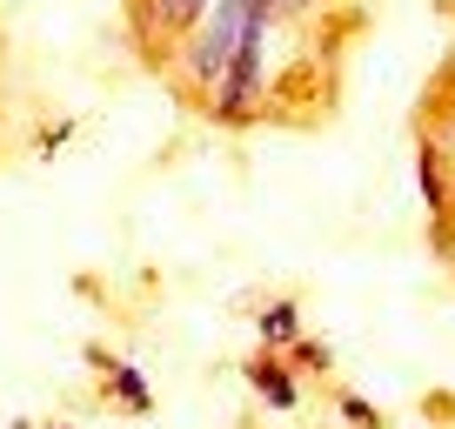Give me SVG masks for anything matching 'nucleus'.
Returning a JSON list of instances; mask_svg holds the SVG:
<instances>
[{
	"label": "nucleus",
	"instance_id": "1",
	"mask_svg": "<svg viewBox=\"0 0 455 429\" xmlns=\"http://www.w3.org/2000/svg\"><path fill=\"white\" fill-rule=\"evenodd\" d=\"M268 34H275V14L248 20V34H242V47H235V61H228V74L214 81V94H208L214 121H248L261 108V94H268Z\"/></svg>",
	"mask_w": 455,
	"mask_h": 429
},
{
	"label": "nucleus",
	"instance_id": "2",
	"mask_svg": "<svg viewBox=\"0 0 455 429\" xmlns=\"http://www.w3.org/2000/svg\"><path fill=\"white\" fill-rule=\"evenodd\" d=\"M242 376H248V389H255L275 416H295V409H301V376H295V362H288L282 349H261Z\"/></svg>",
	"mask_w": 455,
	"mask_h": 429
},
{
	"label": "nucleus",
	"instance_id": "3",
	"mask_svg": "<svg viewBox=\"0 0 455 429\" xmlns=\"http://www.w3.org/2000/svg\"><path fill=\"white\" fill-rule=\"evenodd\" d=\"M255 336H261V349H288L301 336V302L295 295L261 302V309H255Z\"/></svg>",
	"mask_w": 455,
	"mask_h": 429
},
{
	"label": "nucleus",
	"instance_id": "4",
	"mask_svg": "<svg viewBox=\"0 0 455 429\" xmlns=\"http://www.w3.org/2000/svg\"><path fill=\"white\" fill-rule=\"evenodd\" d=\"M415 188H422V201H428V214H449V168H442V148L435 142H428V134H422V142H415Z\"/></svg>",
	"mask_w": 455,
	"mask_h": 429
},
{
	"label": "nucleus",
	"instance_id": "5",
	"mask_svg": "<svg viewBox=\"0 0 455 429\" xmlns=\"http://www.w3.org/2000/svg\"><path fill=\"white\" fill-rule=\"evenodd\" d=\"M108 389H114V402H121L128 416H148V409H155V389H148V376L134 369V362H114V369H108Z\"/></svg>",
	"mask_w": 455,
	"mask_h": 429
},
{
	"label": "nucleus",
	"instance_id": "6",
	"mask_svg": "<svg viewBox=\"0 0 455 429\" xmlns=\"http://www.w3.org/2000/svg\"><path fill=\"white\" fill-rule=\"evenodd\" d=\"M282 356H288V362H295V376H322V369H328V362H335V349H328V343H322V336H295V343H288V349H282Z\"/></svg>",
	"mask_w": 455,
	"mask_h": 429
},
{
	"label": "nucleus",
	"instance_id": "7",
	"mask_svg": "<svg viewBox=\"0 0 455 429\" xmlns=\"http://www.w3.org/2000/svg\"><path fill=\"white\" fill-rule=\"evenodd\" d=\"M335 416H341L348 429H388V423H382V409H375L369 396H355V389H335Z\"/></svg>",
	"mask_w": 455,
	"mask_h": 429
},
{
	"label": "nucleus",
	"instance_id": "8",
	"mask_svg": "<svg viewBox=\"0 0 455 429\" xmlns=\"http://www.w3.org/2000/svg\"><path fill=\"white\" fill-rule=\"evenodd\" d=\"M60 142H74V121H47L41 128V155H54Z\"/></svg>",
	"mask_w": 455,
	"mask_h": 429
},
{
	"label": "nucleus",
	"instance_id": "9",
	"mask_svg": "<svg viewBox=\"0 0 455 429\" xmlns=\"http://www.w3.org/2000/svg\"><path fill=\"white\" fill-rule=\"evenodd\" d=\"M315 0H275V14H308Z\"/></svg>",
	"mask_w": 455,
	"mask_h": 429
},
{
	"label": "nucleus",
	"instance_id": "10",
	"mask_svg": "<svg viewBox=\"0 0 455 429\" xmlns=\"http://www.w3.org/2000/svg\"><path fill=\"white\" fill-rule=\"evenodd\" d=\"M54 429H68V423H54Z\"/></svg>",
	"mask_w": 455,
	"mask_h": 429
}]
</instances>
